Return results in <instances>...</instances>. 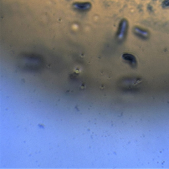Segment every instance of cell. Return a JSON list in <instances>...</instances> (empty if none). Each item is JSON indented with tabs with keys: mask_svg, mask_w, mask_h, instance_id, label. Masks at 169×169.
<instances>
[{
	"mask_svg": "<svg viewBox=\"0 0 169 169\" xmlns=\"http://www.w3.org/2000/svg\"><path fill=\"white\" fill-rule=\"evenodd\" d=\"M162 5L164 7H167L169 6V0H165L163 2Z\"/></svg>",
	"mask_w": 169,
	"mask_h": 169,
	"instance_id": "7a4b0ae2",
	"label": "cell"
},
{
	"mask_svg": "<svg viewBox=\"0 0 169 169\" xmlns=\"http://www.w3.org/2000/svg\"><path fill=\"white\" fill-rule=\"evenodd\" d=\"M123 59L129 64L133 66H135L136 64V58L131 54H123Z\"/></svg>",
	"mask_w": 169,
	"mask_h": 169,
	"instance_id": "6da1fadb",
	"label": "cell"
}]
</instances>
